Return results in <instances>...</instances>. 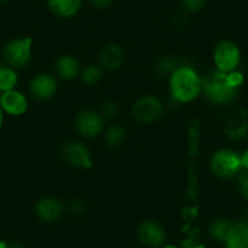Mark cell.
Instances as JSON below:
<instances>
[{
	"label": "cell",
	"instance_id": "6da1fadb",
	"mask_svg": "<svg viewBox=\"0 0 248 248\" xmlns=\"http://www.w3.org/2000/svg\"><path fill=\"white\" fill-rule=\"evenodd\" d=\"M201 92L202 78L191 66H179L169 76V93L176 102L194 101Z\"/></svg>",
	"mask_w": 248,
	"mask_h": 248
},
{
	"label": "cell",
	"instance_id": "7a4b0ae2",
	"mask_svg": "<svg viewBox=\"0 0 248 248\" xmlns=\"http://www.w3.org/2000/svg\"><path fill=\"white\" fill-rule=\"evenodd\" d=\"M202 92L211 104L219 106L233 102L238 94V89L229 83L228 73L217 68L202 78Z\"/></svg>",
	"mask_w": 248,
	"mask_h": 248
},
{
	"label": "cell",
	"instance_id": "3957f363",
	"mask_svg": "<svg viewBox=\"0 0 248 248\" xmlns=\"http://www.w3.org/2000/svg\"><path fill=\"white\" fill-rule=\"evenodd\" d=\"M209 166L214 175L225 180L236 178L243 170L241 154L231 149L217 150L212 156Z\"/></svg>",
	"mask_w": 248,
	"mask_h": 248
},
{
	"label": "cell",
	"instance_id": "277c9868",
	"mask_svg": "<svg viewBox=\"0 0 248 248\" xmlns=\"http://www.w3.org/2000/svg\"><path fill=\"white\" fill-rule=\"evenodd\" d=\"M213 60L217 70L229 73L238 70L242 55L237 44L231 40H221L214 47Z\"/></svg>",
	"mask_w": 248,
	"mask_h": 248
},
{
	"label": "cell",
	"instance_id": "5b68a950",
	"mask_svg": "<svg viewBox=\"0 0 248 248\" xmlns=\"http://www.w3.org/2000/svg\"><path fill=\"white\" fill-rule=\"evenodd\" d=\"M32 38L26 37L13 39L4 46V59L6 63L13 68H22L32 57Z\"/></svg>",
	"mask_w": 248,
	"mask_h": 248
},
{
	"label": "cell",
	"instance_id": "8992f818",
	"mask_svg": "<svg viewBox=\"0 0 248 248\" xmlns=\"http://www.w3.org/2000/svg\"><path fill=\"white\" fill-rule=\"evenodd\" d=\"M164 111L163 104L156 96H142L133 106V116L141 123H154L158 121Z\"/></svg>",
	"mask_w": 248,
	"mask_h": 248
},
{
	"label": "cell",
	"instance_id": "52a82bcc",
	"mask_svg": "<svg viewBox=\"0 0 248 248\" xmlns=\"http://www.w3.org/2000/svg\"><path fill=\"white\" fill-rule=\"evenodd\" d=\"M63 161L70 166L80 169H89L93 166L90 151L84 144L77 141L68 142L61 151Z\"/></svg>",
	"mask_w": 248,
	"mask_h": 248
},
{
	"label": "cell",
	"instance_id": "ba28073f",
	"mask_svg": "<svg viewBox=\"0 0 248 248\" xmlns=\"http://www.w3.org/2000/svg\"><path fill=\"white\" fill-rule=\"evenodd\" d=\"M138 238L147 248H161L166 243L167 233L163 226L154 220H146L138 229Z\"/></svg>",
	"mask_w": 248,
	"mask_h": 248
},
{
	"label": "cell",
	"instance_id": "9c48e42d",
	"mask_svg": "<svg viewBox=\"0 0 248 248\" xmlns=\"http://www.w3.org/2000/svg\"><path fill=\"white\" fill-rule=\"evenodd\" d=\"M76 129L85 138H95L104 130V118L94 111H83L76 118Z\"/></svg>",
	"mask_w": 248,
	"mask_h": 248
},
{
	"label": "cell",
	"instance_id": "30bf717a",
	"mask_svg": "<svg viewBox=\"0 0 248 248\" xmlns=\"http://www.w3.org/2000/svg\"><path fill=\"white\" fill-rule=\"evenodd\" d=\"M57 90V82L54 76L40 73L35 76L30 83V94L37 100H49Z\"/></svg>",
	"mask_w": 248,
	"mask_h": 248
},
{
	"label": "cell",
	"instance_id": "8fae6325",
	"mask_svg": "<svg viewBox=\"0 0 248 248\" xmlns=\"http://www.w3.org/2000/svg\"><path fill=\"white\" fill-rule=\"evenodd\" d=\"M0 106L3 108L4 113L10 116L17 117L22 116L28 108V100L25 94L18 90L13 89L9 92H4L0 96Z\"/></svg>",
	"mask_w": 248,
	"mask_h": 248
},
{
	"label": "cell",
	"instance_id": "7c38bea8",
	"mask_svg": "<svg viewBox=\"0 0 248 248\" xmlns=\"http://www.w3.org/2000/svg\"><path fill=\"white\" fill-rule=\"evenodd\" d=\"M63 213V204L54 197H45L38 201L35 206V214L38 218L46 223L56 221Z\"/></svg>",
	"mask_w": 248,
	"mask_h": 248
},
{
	"label": "cell",
	"instance_id": "4fadbf2b",
	"mask_svg": "<svg viewBox=\"0 0 248 248\" xmlns=\"http://www.w3.org/2000/svg\"><path fill=\"white\" fill-rule=\"evenodd\" d=\"M49 10L60 18H72L83 6V0H46Z\"/></svg>",
	"mask_w": 248,
	"mask_h": 248
},
{
	"label": "cell",
	"instance_id": "5bb4252c",
	"mask_svg": "<svg viewBox=\"0 0 248 248\" xmlns=\"http://www.w3.org/2000/svg\"><path fill=\"white\" fill-rule=\"evenodd\" d=\"M123 60V49L117 44L106 45L100 54V63L102 67L108 71H114L121 67Z\"/></svg>",
	"mask_w": 248,
	"mask_h": 248
},
{
	"label": "cell",
	"instance_id": "9a60e30c",
	"mask_svg": "<svg viewBox=\"0 0 248 248\" xmlns=\"http://www.w3.org/2000/svg\"><path fill=\"white\" fill-rule=\"evenodd\" d=\"M224 245L225 248H248V221L233 223Z\"/></svg>",
	"mask_w": 248,
	"mask_h": 248
},
{
	"label": "cell",
	"instance_id": "2e32d148",
	"mask_svg": "<svg viewBox=\"0 0 248 248\" xmlns=\"http://www.w3.org/2000/svg\"><path fill=\"white\" fill-rule=\"evenodd\" d=\"M55 70H56V75L61 79L72 80L79 75L80 66L79 62H78V60L76 57L66 55V56H61L57 60Z\"/></svg>",
	"mask_w": 248,
	"mask_h": 248
},
{
	"label": "cell",
	"instance_id": "e0dca14e",
	"mask_svg": "<svg viewBox=\"0 0 248 248\" xmlns=\"http://www.w3.org/2000/svg\"><path fill=\"white\" fill-rule=\"evenodd\" d=\"M235 221L230 220L228 218H219L214 220L209 226V235L213 240L218 241V242H225L226 237L230 233L231 229Z\"/></svg>",
	"mask_w": 248,
	"mask_h": 248
},
{
	"label": "cell",
	"instance_id": "ac0fdd59",
	"mask_svg": "<svg viewBox=\"0 0 248 248\" xmlns=\"http://www.w3.org/2000/svg\"><path fill=\"white\" fill-rule=\"evenodd\" d=\"M18 83V76L15 68L0 63V92L15 89Z\"/></svg>",
	"mask_w": 248,
	"mask_h": 248
},
{
	"label": "cell",
	"instance_id": "d6986e66",
	"mask_svg": "<svg viewBox=\"0 0 248 248\" xmlns=\"http://www.w3.org/2000/svg\"><path fill=\"white\" fill-rule=\"evenodd\" d=\"M127 138V132L119 124H113L105 133V141L112 149L122 146Z\"/></svg>",
	"mask_w": 248,
	"mask_h": 248
},
{
	"label": "cell",
	"instance_id": "ffe728a7",
	"mask_svg": "<svg viewBox=\"0 0 248 248\" xmlns=\"http://www.w3.org/2000/svg\"><path fill=\"white\" fill-rule=\"evenodd\" d=\"M179 63L176 62V60L174 57H162L157 61L156 63V71L158 75L161 76H170L176 68L179 67Z\"/></svg>",
	"mask_w": 248,
	"mask_h": 248
},
{
	"label": "cell",
	"instance_id": "44dd1931",
	"mask_svg": "<svg viewBox=\"0 0 248 248\" xmlns=\"http://www.w3.org/2000/svg\"><path fill=\"white\" fill-rule=\"evenodd\" d=\"M102 71L101 68L95 65H89L82 71V79L85 84L94 85L101 80Z\"/></svg>",
	"mask_w": 248,
	"mask_h": 248
},
{
	"label": "cell",
	"instance_id": "7402d4cb",
	"mask_svg": "<svg viewBox=\"0 0 248 248\" xmlns=\"http://www.w3.org/2000/svg\"><path fill=\"white\" fill-rule=\"evenodd\" d=\"M209 0H180V5L185 13L196 14L203 10Z\"/></svg>",
	"mask_w": 248,
	"mask_h": 248
},
{
	"label": "cell",
	"instance_id": "603a6c76",
	"mask_svg": "<svg viewBox=\"0 0 248 248\" xmlns=\"http://www.w3.org/2000/svg\"><path fill=\"white\" fill-rule=\"evenodd\" d=\"M236 185H237V190L240 192L241 197L245 201L248 202V170L243 169L237 176H236Z\"/></svg>",
	"mask_w": 248,
	"mask_h": 248
},
{
	"label": "cell",
	"instance_id": "cb8c5ba5",
	"mask_svg": "<svg viewBox=\"0 0 248 248\" xmlns=\"http://www.w3.org/2000/svg\"><path fill=\"white\" fill-rule=\"evenodd\" d=\"M181 248H206L203 243L200 242L195 235H190L189 237L181 242Z\"/></svg>",
	"mask_w": 248,
	"mask_h": 248
},
{
	"label": "cell",
	"instance_id": "d4e9b609",
	"mask_svg": "<svg viewBox=\"0 0 248 248\" xmlns=\"http://www.w3.org/2000/svg\"><path fill=\"white\" fill-rule=\"evenodd\" d=\"M118 112V106H117L114 102L108 101L106 104H104L102 106V116L107 117V118H111V117H114Z\"/></svg>",
	"mask_w": 248,
	"mask_h": 248
},
{
	"label": "cell",
	"instance_id": "484cf974",
	"mask_svg": "<svg viewBox=\"0 0 248 248\" xmlns=\"http://www.w3.org/2000/svg\"><path fill=\"white\" fill-rule=\"evenodd\" d=\"M88 1H89V4L93 8L99 9V10L108 9L114 3V0H88Z\"/></svg>",
	"mask_w": 248,
	"mask_h": 248
},
{
	"label": "cell",
	"instance_id": "4316f807",
	"mask_svg": "<svg viewBox=\"0 0 248 248\" xmlns=\"http://www.w3.org/2000/svg\"><path fill=\"white\" fill-rule=\"evenodd\" d=\"M68 208H70V211L72 212V213H82L85 209V204L84 202L80 201V200H73L70 203V206H68Z\"/></svg>",
	"mask_w": 248,
	"mask_h": 248
},
{
	"label": "cell",
	"instance_id": "83f0119b",
	"mask_svg": "<svg viewBox=\"0 0 248 248\" xmlns=\"http://www.w3.org/2000/svg\"><path fill=\"white\" fill-rule=\"evenodd\" d=\"M241 161H242V167L245 170H248V149L241 154Z\"/></svg>",
	"mask_w": 248,
	"mask_h": 248
},
{
	"label": "cell",
	"instance_id": "f1b7e54d",
	"mask_svg": "<svg viewBox=\"0 0 248 248\" xmlns=\"http://www.w3.org/2000/svg\"><path fill=\"white\" fill-rule=\"evenodd\" d=\"M8 248H26L25 245H22L21 242H11L8 243Z\"/></svg>",
	"mask_w": 248,
	"mask_h": 248
},
{
	"label": "cell",
	"instance_id": "f546056e",
	"mask_svg": "<svg viewBox=\"0 0 248 248\" xmlns=\"http://www.w3.org/2000/svg\"><path fill=\"white\" fill-rule=\"evenodd\" d=\"M3 123H4V111L3 108H1V106H0V129H1V127H3Z\"/></svg>",
	"mask_w": 248,
	"mask_h": 248
},
{
	"label": "cell",
	"instance_id": "4dcf8cb0",
	"mask_svg": "<svg viewBox=\"0 0 248 248\" xmlns=\"http://www.w3.org/2000/svg\"><path fill=\"white\" fill-rule=\"evenodd\" d=\"M161 248H181V247H179V246L176 245H173V243H164Z\"/></svg>",
	"mask_w": 248,
	"mask_h": 248
},
{
	"label": "cell",
	"instance_id": "1f68e13d",
	"mask_svg": "<svg viewBox=\"0 0 248 248\" xmlns=\"http://www.w3.org/2000/svg\"><path fill=\"white\" fill-rule=\"evenodd\" d=\"M0 248H8V242H5V241H0Z\"/></svg>",
	"mask_w": 248,
	"mask_h": 248
},
{
	"label": "cell",
	"instance_id": "d6a6232c",
	"mask_svg": "<svg viewBox=\"0 0 248 248\" xmlns=\"http://www.w3.org/2000/svg\"><path fill=\"white\" fill-rule=\"evenodd\" d=\"M6 1H9V0H0V4H3V3H6Z\"/></svg>",
	"mask_w": 248,
	"mask_h": 248
}]
</instances>
